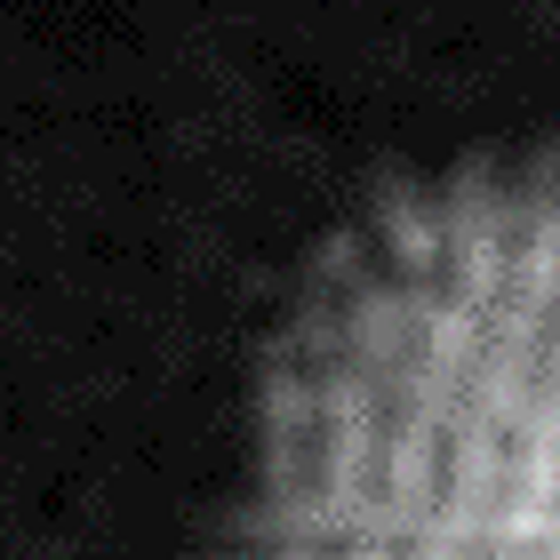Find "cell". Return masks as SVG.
Masks as SVG:
<instances>
[{
  "label": "cell",
  "instance_id": "6da1fadb",
  "mask_svg": "<svg viewBox=\"0 0 560 560\" xmlns=\"http://www.w3.org/2000/svg\"><path fill=\"white\" fill-rule=\"evenodd\" d=\"M248 560H560V152L361 233L272 376Z\"/></svg>",
  "mask_w": 560,
  "mask_h": 560
}]
</instances>
